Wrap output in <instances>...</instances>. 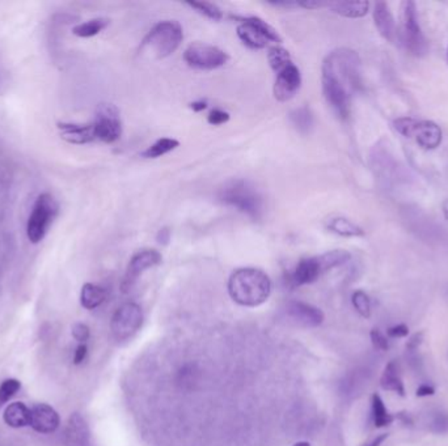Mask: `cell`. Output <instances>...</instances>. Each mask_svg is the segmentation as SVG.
Instances as JSON below:
<instances>
[{"instance_id": "obj_46", "label": "cell", "mask_w": 448, "mask_h": 446, "mask_svg": "<svg viewBox=\"0 0 448 446\" xmlns=\"http://www.w3.org/2000/svg\"><path fill=\"white\" fill-rule=\"evenodd\" d=\"M387 438H388V435H387V433H383V435L375 437L372 441H370L367 445L365 446H381L383 445V443H384Z\"/></svg>"}, {"instance_id": "obj_30", "label": "cell", "mask_w": 448, "mask_h": 446, "mask_svg": "<svg viewBox=\"0 0 448 446\" xmlns=\"http://www.w3.org/2000/svg\"><path fill=\"white\" fill-rule=\"evenodd\" d=\"M317 258H319L320 266L323 268V272H326L329 270H333V268L339 267V266L348 263L349 261L351 259V254L346 250L339 249V250L326 251Z\"/></svg>"}, {"instance_id": "obj_17", "label": "cell", "mask_w": 448, "mask_h": 446, "mask_svg": "<svg viewBox=\"0 0 448 446\" xmlns=\"http://www.w3.org/2000/svg\"><path fill=\"white\" fill-rule=\"evenodd\" d=\"M31 411H32L31 427L35 432L42 433V435H49V433L56 432V429L59 428V424H61L59 415L51 406L45 404V403H40V404H35Z\"/></svg>"}, {"instance_id": "obj_43", "label": "cell", "mask_w": 448, "mask_h": 446, "mask_svg": "<svg viewBox=\"0 0 448 446\" xmlns=\"http://www.w3.org/2000/svg\"><path fill=\"white\" fill-rule=\"evenodd\" d=\"M157 241L161 245H168V242L170 241V231L168 228H161L157 232Z\"/></svg>"}, {"instance_id": "obj_31", "label": "cell", "mask_w": 448, "mask_h": 446, "mask_svg": "<svg viewBox=\"0 0 448 446\" xmlns=\"http://www.w3.org/2000/svg\"><path fill=\"white\" fill-rule=\"evenodd\" d=\"M268 60H269L270 67L273 71H275V74H278L282 69H285L292 63L290 53L280 46L270 47Z\"/></svg>"}, {"instance_id": "obj_24", "label": "cell", "mask_w": 448, "mask_h": 446, "mask_svg": "<svg viewBox=\"0 0 448 446\" xmlns=\"http://www.w3.org/2000/svg\"><path fill=\"white\" fill-rule=\"evenodd\" d=\"M106 299V290L93 283H86L80 292V304L83 308L92 311L99 308Z\"/></svg>"}, {"instance_id": "obj_12", "label": "cell", "mask_w": 448, "mask_h": 446, "mask_svg": "<svg viewBox=\"0 0 448 446\" xmlns=\"http://www.w3.org/2000/svg\"><path fill=\"white\" fill-rule=\"evenodd\" d=\"M388 145L385 143H378L374 145L371 151V167L375 176L385 186H392V183H397L403 177V169L400 163L392 156Z\"/></svg>"}, {"instance_id": "obj_9", "label": "cell", "mask_w": 448, "mask_h": 446, "mask_svg": "<svg viewBox=\"0 0 448 446\" xmlns=\"http://www.w3.org/2000/svg\"><path fill=\"white\" fill-rule=\"evenodd\" d=\"M92 124L96 140L112 144L122 135V122L118 109L112 104H100Z\"/></svg>"}, {"instance_id": "obj_45", "label": "cell", "mask_w": 448, "mask_h": 446, "mask_svg": "<svg viewBox=\"0 0 448 446\" xmlns=\"http://www.w3.org/2000/svg\"><path fill=\"white\" fill-rule=\"evenodd\" d=\"M191 109L195 113L203 112L207 109V102L205 100L194 101L191 104Z\"/></svg>"}, {"instance_id": "obj_42", "label": "cell", "mask_w": 448, "mask_h": 446, "mask_svg": "<svg viewBox=\"0 0 448 446\" xmlns=\"http://www.w3.org/2000/svg\"><path fill=\"white\" fill-rule=\"evenodd\" d=\"M422 339H424V334H422V333H417V334L413 335V336L410 338V340H409V342H408V345H406V348H408L409 351H415L418 347L421 346Z\"/></svg>"}, {"instance_id": "obj_1", "label": "cell", "mask_w": 448, "mask_h": 446, "mask_svg": "<svg viewBox=\"0 0 448 446\" xmlns=\"http://www.w3.org/2000/svg\"><path fill=\"white\" fill-rule=\"evenodd\" d=\"M321 87L326 104L339 119H348L354 96L362 88V62L358 53L339 47L325 56Z\"/></svg>"}, {"instance_id": "obj_29", "label": "cell", "mask_w": 448, "mask_h": 446, "mask_svg": "<svg viewBox=\"0 0 448 446\" xmlns=\"http://www.w3.org/2000/svg\"><path fill=\"white\" fill-rule=\"evenodd\" d=\"M179 140L172 139V138H161L157 140L154 144L147 147L146 149L141 154V156L145 158H159L164 156L169 152L175 151L179 147Z\"/></svg>"}, {"instance_id": "obj_49", "label": "cell", "mask_w": 448, "mask_h": 446, "mask_svg": "<svg viewBox=\"0 0 448 446\" xmlns=\"http://www.w3.org/2000/svg\"><path fill=\"white\" fill-rule=\"evenodd\" d=\"M6 84H4V80H3V75L0 74V93L3 92V87H4Z\"/></svg>"}, {"instance_id": "obj_6", "label": "cell", "mask_w": 448, "mask_h": 446, "mask_svg": "<svg viewBox=\"0 0 448 446\" xmlns=\"http://www.w3.org/2000/svg\"><path fill=\"white\" fill-rule=\"evenodd\" d=\"M400 22L401 23L397 32V38H400V42L405 47V50L412 56H425L429 46L421 29V25L418 23L415 1L405 0L401 3Z\"/></svg>"}, {"instance_id": "obj_44", "label": "cell", "mask_w": 448, "mask_h": 446, "mask_svg": "<svg viewBox=\"0 0 448 446\" xmlns=\"http://www.w3.org/2000/svg\"><path fill=\"white\" fill-rule=\"evenodd\" d=\"M435 394V389L430 385H421L418 389H417V397H430V395H434Z\"/></svg>"}, {"instance_id": "obj_33", "label": "cell", "mask_w": 448, "mask_h": 446, "mask_svg": "<svg viewBox=\"0 0 448 446\" xmlns=\"http://www.w3.org/2000/svg\"><path fill=\"white\" fill-rule=\"evenodd\" d=\"M351 302L355 311L365 318H370L371 315V300L369 295L363 290H355L351 296Z\"/></svg>"}, {"instance_id": "obj_40", "label": "cell", "mask_w": 448, "mask_h": 446, "mask_svg": "<svg viewBox=\"0 0 448 446\" xmlns=\"http://www.w3.org/2000/svg\"><path fill=\"white\" fill-rule=\"evenodd\" d=\"M298 6L305 10H319V8H326V1L305 0V1H298Z\"/></svg>"}, {"instance_id": "obj_13", "label": "cell", "mask_w": 448, "mask_h": 446, "mask_svg": "<svg viewBox=\"0 0 448 446\" xmlns=\"http://www.w3.org/2000/svg\"><path fill=\"white\" fill-rule=\"evenodd\" d=\"M161 254L155 249H143L136 251L126 268L124 279L121 283L122 292L127 293L133 290L141 275L147 270L159 266L161 263Z\"/></svg>"}, {"instance_id": "obj_14", "label": "cell", "mask_w": 448, "mask_h": 446, "mask_svg": "<svg viewBox=\"0 0 448 446\" xmlns=\"http://www.w3.org/2000/svg\"><path fill=\"white\" fill-rule=\"evenodd\" d=\"M283 313L290 324L303 329H314L324 322V313L321 309L307 302H287Z\"/></svg>"}, {"instance_id": "obj_10", "label": "cell", "mask_w": 448, "mask_h": 446, "mask_svg": "<svg viewBox=\"0 0 448 446\" xmlns=\"http://www.w3.org/2000/svg\"><path fill=\"white\" fill-rule=\"evenodd\" d=\"M143 324V311L135 302H126L113 314L111 330L118 342L127 340L141 330Z\"/></svg>"}, {"instance_id": "obj_22", "label": "cell", "mask_w": 448, "mask_h": 446, "mask_svg": "<svg viewBox=\"0 0 448 446\" xmlns=\"http://www.w3.org/2000/svg\"><path fill=\"white\" fill-rule=\"evenodd\" d=\"M31 408H28L22 402L11 403L3 413L4 423L11 428H24L31 425Z\"/></svg>"}, {"instance_id": "obj_41", "label": "cell", "mask_w": 448, "mask_h": 446, "mask_svg": "<svg viewBox=\"0 0 448 446\" xmlns=\"http://www.w3.org/2000/svg\"><path fill=\"white\" fill-rule=\"evenodd\" d=\"M87 354H88V347L86 346V345L78 346L77 351H75V355H74V364H77V365L81 364L86 360Z\"/></svg>"}, {"instance_id": "obj_50", "label": "cell", "mask_w": 448, "mask_h": 446, "mask_svg": "<svg viewBox=\"0 0 448 446\" xmlns=\"http://www.w3.org/2000/svg\"><path fill=\"white\" fill-rule=\"evenodd\" d=\"M447 59H448V49H447Z\"/></svg>"}, {"instance_id": "obj_15", "label": "cell", "mask_w": 448, "mask_h": 446, "mask_svg": "<svg viewBox=\"0 0 448 446\" xmlns=\"http://www.w3.org/2000/svg\"><path fill=\"white\" fill-rule=\"evenodd\" d=\"M301 85H302L301 69L296 65L291 63L290 66H287L277 74L274 87H273L275 100L280 102H287L291 100L301 90Z\"/></svg>"}, {"instance_id": "obj_19", "label": "cell", "mask_w": 448, "mask_h": 446, "mask_svg": "<svg viewBox=\"0 0 448 446\" xmlns=\"http://www.w3.org/2000/svg\"><path fill=\"white\" fill-rule=\"evenodd\" d=\"M374 23L384 40L394 42L397 38V28L392 11L385 1H376L374 7Z\"/></svg>"}, {"instance_id": "obj_47", "label": "cell", "mask_w": 448, "mask_h": 446, "mask_svg": "<svg viewBox=\"0 0 448 446\" xmlns=\"http://www.w3.org/2000/svg\"><path fill=\"white\" fill-rule=\"evenodd\" d=\"M443 213H445V217L448 220V199L443 203Z\"/></svg>"}, {"instance_id": "obj_36", "label": "cell", "mask_w": 448, "mask_h": 446, "mask_svg": "<svg viewBox=\"0 0 448 446\" xmlns=\"http://www.w3.org/2000/svg\"><path fill=\"white\" fill-rule=\"evenodd\" d=\"M370 336L371 342H372V345H374V347H375L376 349H381V351H388V348H390V342H388L387 336L383 334L381 330H378V329L371 330Z\"/></svg>"}, {"instance_id": "obj_38", "label": "cell", "mask_w": 448, "mask_h": 446, "mask_svg": "<svg viewBox=\"0 0 448 446\" xmlns=\"http://www.w3.org/2000/svg\"><path fill=\"white\" fill-rule=\"evenodd\" d=\"M230 121V114L224 112L222 109H214L207 115V122L210 123L211 126H221Z\"/></svg>"}, {"instance_id": "obj_16", "label": "cell", "mask_w": 448, "mask_h": 446, "mask_svg": "<svg viewBox=\"0 0 448 446\" xmlns=\"http://www.w3.org/2000/svg\"><path fill=\"white\" fill-rule=\"evenodd\" d=\"M63 438L66 446H92L90 425L81 413H74L68 418Z\"/></svg>"}, {"instance_id": "obj_35", "label": "cell", "mask_w": 448, "mask_h": 446, "mask_svg": "<svg viewBox=\"0 0 448 446\" xmlns=\"http://www.w3.org/2000/svg\"><path fill=\"white\" fill-rule=\"evenodd\" d=\"M430 431L435 435L448 433V413L438 411L430 420Z\"/></svg>"}, {"instance_id": "obj_20", "label": "cell", "mask_w": 448, "mask_h": 446, "mask_svg": "<svg viewBox=\"0 0 448 446\" xmlns=\"http://www.w3.org/2000/svg\"><path fill=\"white\" fill-rule=\"evenodd\" d=\"M56 129L63 140L71 144H88L95 142V135L92 124H80V123L59 122Z\"/></svg>"}, {"instance_id": "obj_25", "label": "cell", "mask_w": 448, "mask_h": 446, "mask_svg": "<svg viewBox=\"0 0 448 446\" xmlns=\"http://www.w3.org/2000/svg\"><path fill=\"white\" fill-rule=\"evenodd\" d=\"M289 119H290V122L294 126V129L299 134L308 135L314 129V113L311 110V108H308V106H301V108L294 109L289 114Z\"/></svg>"}, {"instance_id": "obj_23", "label": "cell", "mask_w": 448, "mask_h": 446, "mask_svg": "<svg viewBox=\"0 0 448 446\" xmlns=\"http://www.w3.org/2000/svg\"><path fill=\"white\" fill-rule=\"evenodd\" d=\"M381 386L387 391H393L399 395H405V386H403V379L400 376L399 365L396 361H390L384 369L381 377Z\"/></svg>"}, {"instance_id": "obj_48", "label": "cell", "mask_w": 448, "mask_h": 446, "mask_svg": "<svg viewBox=\"0 0 448 446\" xmlns=\"http://www.w3.org/2000/svg\"><path fill=\"white\" fill-rule=\"evenodd\" d=\"M292 446H311V444H310V443H307V441H301V443H296L295 445Z\"/></svg>"}, {"instance_id": "obj_7", "label": "cell", "mask_w": 448, "mask_h": 446, "mask_svg": "<svg viewBox=\"0 0 448 446\" xmlns=\"http://www.w3.org/2000/svg\"><path fill=\"white\" fill-rule=\"evenodd\" d=\"M393 127L405 138L415 139L417 144L424 149H435L443 139L442 129L433 121H418L412 117H401L393 121Z\"/></svg>"}, {"instance_id": "obj_28", "label": "cell", "mask_w": 448, "mask_h": 446, "mask_svg": "<svg viewBox=\"0 0 448 446\" xmlns=\"http://www.w3.org/2000/svg\"><path fill=\"white\" fill-rule=\"evenodd\" d=\"M371 413H372V420L376 428H384L391 425L393 422L392 413H388L384 401L381 399L379 394H374L371 398Z\"/></svg>"}, {"instance_id": "obj_2", "label": "cell", "mask_w": 448, "mask_h": 446, "mask_svg": "<svg viewBox=\"0 0 448 446\" xmlns=\"http://www.w3.org/2000/svg\"><path fill=\"white\" fill-rule=\"evenodd\" d=\"M271 287L269 275L259 268H239L232 272L228 280V293L231 299L247 308H256L268 302Z\"/></svg>"}, {"instance_id": "obj_34", "label": "cell", "mask_w": 448, "mask_h": 446, "mask_svg": "<svg viewBox=\"0 0 448 446\" xmlns=\"http://www.w3.org/2000/svg\"><path fill=\"white\" fill-rule=\"evenodd\" d=\"M22 383L16 379H8L1 382L0 385V407H3L7 402L15 397V394L20 390Z\"/></svg>"}, {"instance_id": "obj_26", "label": "cell", "mask_w": 448, "mask_h": 446, "mask_svg": "<svg viewBox=\"0 0 448 446\" xmlns=\"http://www.w3.org/2000/svg\"><path fill=\"white\" fill-rule=\"evenodd\" d=\"M326 228L332 233L341 236V237H362V236H365V231L359 225L353 223L351 220H349L346 217H333V219H330L326 224Z\"/></svg>"}, {"instance_id": "obj_37", "label": "cell", "mask_w": 448, "mask_h": 446, "mask_svg": "<svg viewBox=\"0 0 448 446\" xmlns=\"http://www.w3.org/2000/svg\"><path fill=\"white\" fill-rule=\"evenodd\" d=\"M72 336L75 340H78L79 343L84 345L88 339H90V327L84 324H75L72 326Z\"/></svg>"}, {"instance_id": "obj_39", "label": "cell", "mask_w": 448, "mask_h": 446, "mask_svg": "<svg viewBox=\"0 0 448 446\" xmlns=\"http://www.w3.org/2000/svg\"><path fill=\"white\" fill-rule=\"evenodd\" d=\"M387 333L391 338H405L409 334V327L406 324H396V326L390 327Z\"/></svg>"}, {"instance_id": "obj_32", "label": "cell", "mask_w": 448, "mask_h": 446, "mask_svg": "<svg viewBox=\"0 0 448 446\" xmlns=\"http://www.w3.org/2000/svg\"><path fill=\"white\" fill-rule=\"evenodd\" d=\"M186 6H189L191 8L195 10L198 13H201V15L206 16L207 19H210L213 22H221L223 19V12L214 3H209V1H186Z\"/></svg>"}, {"instance_id": "obj_4", "label": "cell", "mask_w": 448, "mask_h": 446, "mask_svg": "<svg viewBox=\"0 0 448 446\" xmlns=\"http://www.w3.org/2000/svg\"><path fill=\"white\" fill-rule=\"evenodd\" d=\"M218 199L255 220L259 219L264 213V198L247 179H231L224 183L218 192Z\"/></svg>"}, {"instance_id": "obj_11", "label": "cell", "mask_w": 448, "mask_h": 446, "mask_svg": "<svg viewBox=\"0 0 448 446\" xmlns=\"http://www.w3.org/2000/svg\"><path fill=\"white\" fill-rule=\"evenodd\" d=\"M184 59L188 66L195 69L213 71L223 67L230 58L224 50L216 46L195 42L188 46L184 53Z\"/></svg>"}, {"instance_id": "obj_21", "label": "cell", "mask_w": 448, "mask_h": 446, "mask_svg": "<svg viewBox=\"0 0 448 446\" xmlns=\"http://www.w3.org/2000/svg\"><path fill=\"white\" fill-rule=\"evenodd\" d=\"M326 8L346 19H360L370 11L369 1H326Z\"/></svg>"}, {"instance_id": "obj_3", "label": "cell", "mask_w": 448, "mask_h": 446, "mask_svg": "<svg viewBox=\"0 0 448 446\" xmlns=\"http://www.w3.org/2000/svg\"><path fill=\"white\" fill-rule=\"evenodd\" d=\"M184 40V31L175 20L160 22L143 38L139 53L151 59H164L177 51Z\"/></svg>"}, {"instance_id": "obj_27", "label": "cell", "mask_w": 448, "mask_h": 446, "mask_svg": "<svg viewBox=\"0 0 448 446\" xmlns=\"http://www.w3.org/2000/svg\"><path fill=\"white\" fill-rule=\"evenodd\" d=\"M109 24H111L109 19H105V17L92 19L86 23H80L77 26H74L72 33L79 38H90L105 31L109 26Z\"/></svg>"}, {"instance_id": "obj_18", "label": "cell", "mask_w": 448, "mask_h": 446, "mask_svg": "<svg viewBox=\"0 0 448 446\" xmlns=\"http://www.w3.org/2000/svg\"><path fill=\"white\" fill-rule=\"evenodd\" d=\"M323 268L320 266L319 258H303L296 265L290 275V283L294 287H302L312 284L323 275Z\"/></svg>"}, {"instance_id": "obj_5", "label": "cell", "mask_w": 448, "mask_h": 446, "mask_svg": "<svg viewBox=\"0 0 448 446\" xmlns=\"http://www.w3.org/2000/svg\"><path fill=\"white\" fill-rule=\"evenodd\" d=\"M59 211L56 198L44 192L35 201L26 222V237L32 244H40L49 233Z\"/></svg>"}, {"instance_id": "obj_8", "label": "cell", "mask_w": 448, "mask_h": 446, "mask_svg": "<svg viewBox=\"0 0 448 446\" xmlns=\"http://www.w3.org/2000/svg\"><path fill=\"white\" fill-rule=\"evenodd\" d=\"M239 20L240 24L237 25V37L249 49L261 50L269 45L270 42H282L278 32L265 20L256 16L241 17Z\"/></svg>"}]
</instances>
